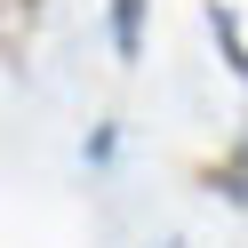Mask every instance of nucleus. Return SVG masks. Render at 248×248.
Returning <instances> with one entry per match:
<instances>
[{
	"mask_svg": "<svg viewBox=\"0 0 248 248\" xmlns=\"http://www.w3.org/2000/svg\"><path fill=\"white\" fill-rule=\"evenodd\" d=\"M136 16H144V0H112V48L136 56Z\"/></svg>",
	"mask_w": 248,
	"mask_h": 248,
	"instance_id": "nucleus-1",
	"label": "nucleus"
},
{
	"mask_svg": "<svg viewBox=\"0 0 248 248\" xmlns=\"http://www.w3.org/2000/svg\"><path fill=\"white\" fill-rule=\"evenodd\" d=\"M208 24H216V40H224V48H232V64H240V72H248V40H240V24H232V16H224V8H216V16H208Z\"/></svg>",
	"mask_w": 248,
	"mask_h": 248,
	"instance_id": "nucleus-2",
	"label": "nucleus"
}]
</instances>
